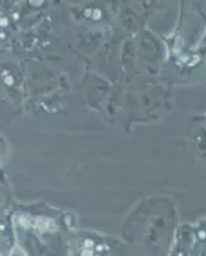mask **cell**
Instances as JSON below:
<instances>
[{
    "instance_id": "7a4b0ae2",
    "label": "cell",
    "mask_w": 206,
    "mask_h": 256,
    "mask_svg": "<svg viewBox=\"0 0 206 256\" xmlns=\"http://www.w3.org/2000/svg\"><path fill=\"white\" fill-rule=\"evenodd\" d=\"M9 256H27V255L24 251V248H20V246H18V244H16L14 248H12V251H10V255Z\"/></svg>"
},
{
    "instance_id": "3957f363",
    "label": "cell",
    "mask_w": 206,
    "mask_h": 256,
    "mask_svg": "<svg viewBox=\"0 0 206 256\" xmlns=\"http://www.w3.org/2000/svg\"><path fill=\"white\" fill-rule=\"evenodd\" d=\"M6 24H8V20H6V18H3V20H0V24H4V26H6Z\"/></svg>"
},
{
    "instance_id": "277c9868",
    "label": "cell",
    "mask_w": 206,
    "mask_h": 256,
    "mask_svg": "<svg viewBox=\"0 0 206 256\" xmlns=\"http://www.w3.org/2000/svg\"><path fill=\"white\" fill-rule=\"evenodd\" d=\"M6 84H13V80H10V78H6Z\"/></svg>"
},
{
    "instance_id": "6da1fadb",
    "label": "cell",
    "mask_w": 206,
    "mask_h": 256,
    "mask_svg": "<svg viewBox=\"0 0 206 256\" xmlns=\"http://www.w3.org/2000/svg\"><path fill=\"white\" fill-rule=\"evenodd\" d=\"M35 224H36V227L40 228V230H50V226H52V222L50 220V219L36 218Z\"/></svg>"
}]
</instances>
